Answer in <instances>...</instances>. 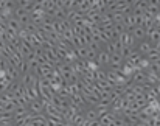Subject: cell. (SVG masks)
Instances as JSON below:
<instances>
[{"label": "cell", "instance_id": "7", "mask_svg": "<svg viewBox=\"0 0 160 126\" xmlns=\"http://www.w3.org/2000/svg\"><path fill=\"white\" fill-rule=\"evenodd\" d=\"M131 34H132V38L135 39V42H140V41L146 39V31H145L143 26H134V28L131 30Z\"/></svg>", "mask_w": 160, "mask_h": 126}, {"label": "cell", "instance_id": "5", "mask_svg": "<svg viewBox=\"0 0 160 126\" xmlns=\"http://www.w3.org/2000/svg\"><path fill=\"white\" fill-rule=\"evenodd\" d=\"M124 59L120 56V53H113L110 55V61H109V67L107 69H112V70H120L121 66H123Z\"/></svg>", "mask_w": 160, "mask_h": 126}, {"label": "cell", "instance_id": "2", "mask_svg": "<svg viewBox=\"0 0 160 126\" xmlns=\"http://www.w3.org/2000/svg\"><path fill=\"white\" fill-rule=\"evenodd\" d=\"M118 41H120V44L123 47H128V48H135V45H137V42H135V39L132 38V34H131V31H124L123 34H120L118 38H117Z\"/></svg>", "mask_w": 160, "mask_h": 126}, {"label": "cell", "instance_id": "3", "mask_svg": "<svg viewBox=\"0 0 160 126\" xmlns=\"http://www.w3.org/2000/svg\"><path fill=\"white\" fill-rule=\"evenodd\" d=\"M14 17L17 19V22L22 25V28H23L25 25H28V23L31 22V20H30V14L26 13V11H23V10H20L19 6H17L16 10H14Z\"/></svg>", "mask_w": 160, "mask_h": 126}, {"label": "cell", "instance_id": "13", "mask_svg": "<svg viewBox=\"0 0 160 126\" xmlns=\"http://www.w3.org/2000/svg\"><path fill=\"white\" fill-rule=\"evenodd\" d=\"M132 50L134 48H128V47H121V50H120V56L126 61L129 56H131V53H132Z\"/></svg>", "mask_w": 160, "mask_h": 126}, {"label": "cell", "instance_id": "9", "mask_svg": "<svg viewBox=\"0 0 160 126\" xmlns=\"http://www.w3.org/2000/svg\"><path fill=\"white\" fill-rule=\"evenodd\" d=\"M34 3H36V2H33V0H22V2H17V6L30 14L34 10Z\"/></svg>", "mask_w": 160, "mask_h": 126}, {"label": "cell", "instance_id": "8", "mask_svg": "<svg viewBox=\"0 0 160 126\" xmlns=\"http://www.w3.org/2000/svg\"><path fill=\"white\" fill-rule=\"evenodd\" d=\"M98 121H100L101 126H110V124L115 121V117H113V114H110V112H106L104 115H101L100 118H98Z\"/></svg>", "mask_w": 160, "mask_h": 126}, {"label": "cell", "instance_id": "11", "mask_svg": "<svg viewBox=\"0 0 160 126\" xmlns=\"http://www.w3.org/2000/svg\"><path fill=\"white\" fill-rule=\"evenodd\" d=\"M17 72H19V75H25V73L30 72V66H28V62H26L25 59L20 62V66L17 67Z\"/></svg>", "mask_w": 160, "mask_h": 126}, {"label": "cell", "instance_id": "1", "mask_svg": "<svg viewBox=\"0 0 160 126\" xmlns=\"http://www.w3.org/2000/svg\"><path fill=\"white\" fill-rule=\"evenodd\" d=\"M109 61H110V55L104 48H101L98 53H96V58H95V62L98 64L100 69H107L109 67Z\"/></svg>", "mask_w": 160, "mask_h": 126}, {"label": "cell", "instance_id": "10", "mask_svg": "<svg viewBox=\"0 0 160 126\" xmlns=\"http://www.w3.org/2000/svg\"><path fill=\"white\" fill-rule=\"evenodd\" d=\"M83 114H84V118H86V120H89V121H95V120H98V114H96L95 107H90V106H89Z\"/></svg>", "mask_w": 160, "mask_h": 126}, {"label": "cell", "instance_id": "4", "mask_svg": "<svg viewBox=\"0 0 160 126\" xmlns=\"http://www.w3.org/2000/svg\"><path fill=\"white\" fill-rule=\"evenodd\" d=\"M26 107H28L30 114H33V115L44 114V104H42V101H41V98H39V100H33V101H30Z\"/></svg>", "mask_w": 160, "mask_h": 126}, {"label": "cell", "instance_id": "6", "mask_svg": "<svg viewBox=\"0 0 160 126\" xmlns=\"http://www.w3.org/2000/svg\"><path fill=\"white\" fill-rule=\"evenodd\" d=\"M141 56H146L148 53L152 50V44H151L148 39H145V41H140L138 42V45H137V48H135Z\"/></svg>", "mask_w": 160, "mask_h": 126}, {"label": "cell", "instance_id": "12", "mask_svg": "<svg viewBox=\"0 0 160 126\" xmlns=\"http://www.w3.org/2000/svg\"><path fill=\"white\" fill-rule=\"evenodd\" d=\"M112 31H113V34L118 38V36H120V34H123L126 30H124L123 23H113V25H112Z\"/></svg>", "mask_w": 160, "mask_h": 126}]
</instances>
